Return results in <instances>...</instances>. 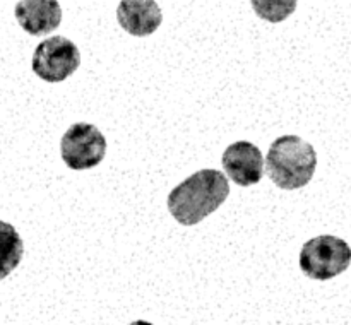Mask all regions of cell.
Returning a JSON list of instances; mask_svg holds the SVG:
<instances>
[{
    "label": "cell",
    "mask_w": 351,
    "mask_h": 325,
    "mask_svg": "<svg viewBox=\"0 0 351 325\" xmlns=\"http://www.w3.org/2000/svg\"><path fill=\"white\" fill-rule=\"evenodd\" d=\"M228 178L218 170H201L168 195V211L184 226H194L219 209L228 198Z\"/></svg>",
    "instance_id": "cell-1"
},
{
    "label": "cell",
    "mask_w": 351,
    "mask_h": 325,
    "mask_svg": "<svg viewBox=\"0 0 351 325\" xmlns=\"http://www.w3.org/2000/svg\"><path fill=\"white\" fill-rule=\"evenodd\" d=\"M317 168L314 146L298 135H281L271 144L266 171L274 185L283 190H297L312 180Z\"/></svg>",
    "instance_id": "cell-2"
},
{
    "label": "cell",
    "mask_w": 351,
    "mask_h": 325,
    "mask_svg": "<svg viewBox=\"0 0 351 325\" xmlns=\"http://www.w3.org/2000/svg\"><path fill=\"white\" fill-rule=\"evenodd\" d=\"M351 248L345 239L321 235L304 243L300 250V269L307 277L328 281L350 267Z\"/></svg>",
    "instance_id": "cell-3"
},
{
    "label": "cell",
    "mask_w": 351,
    "mask_h": 325,
    "mask_svg": "<svg viewBox=\"0 0 351 325\" xmlns=\"http://www.w3.org/2000/svg\"><path fill=\"white\" fill-rule=\"evenodd\" d=\"M60 154L71 170H89L98 166L105 157L106 139L91 123H74L62 137Z\"/></svg>",
    "instance_id": "cell-4"
},
{
    "label": "cell",
    "mask_w": 351,
    "mask_h": 325,
    "mask_svg": "<svg viewBox=\"0 0 351 325\" xmlns=\"http://www.w3.org/2000/svg\"><path fill=\"white\" fill-rule=\"evenodd\" d=\"M81 65V53L74 41L51 36L41 41L33 53V72L47 82H62Z\"/></svg>",
    "instance_id": "cell-5"
},
{
    "label": "cell",
    "mask_w": 351,
    "mask_h": 325,
    "mask_svg": "<svg viewBox=\"0 0 351 325\" xmlns=\"http://www.w3.org/2000/svg\"><path fill=\"white\" fill-rule=\"evenodd\" d=\"M225 173L240 187H250L263 180L264 157L257 146L249 140L230 144L221 157Z\"/></svg>",
    "instance_id": "cell-6"
},
{
    "label": "cell",
    "mask_w": 351,
    "mask_h": 325,
    "mask_svg": "<svg viewBox=\"0 0 351 325\" xmlns=\"http://www.w3.org/2000/svg\"><path fill=\"white\" fill-rule=\"evenodd\" d=\"M16 19L33 36L50 34L60 26V3L55 0H23L16 3Z\"/></svg>",
    "instance_id": "cell-7"
},
{
    "label": "cell",
    "mask_w": 351,
    "mask_h": 325,
    "mask_svg": "<svg viewBox=\"0 0 351 325\" xmlns=\"http://www.w3.org/2000/svg\"><path fill=\"white\" fill-rule=\"evenodd\" d=\"M117 19L132 36H149L160 27L163 14L153 0H123L117 9Z\"/></svg>",
    "instance_id": "cell-8"
},
{
    "label": "cell",
    "mask_w": 351,
    "mask_h": 325,
    "mask_svg": "<svg viewBox=\"0 0 351 325\" xmlns=\"http://www.w3.org/2000/svg\"><path fill=\"white\" fill-rule=\"evenodd\" d=\"M23 253L24 243L17 229L0 219V281L19 265Z\"/></svg>",
    "instance_id": "cell-9"
},
{
    "label": "cell",
    "mask_w": 351,
    "mask_h": 325,
    "mask_svg": "<svg viewBox=\"0 0 351 325\" xmlns=\"http://www.w3.org/2000/svg\"><path fill=\"white\" fill-rule=\"evenodd\" d=\"M129 325H153V324L147 320H134V322H130Z\"/></svg>",
    "instance_id": "cell-10"
}]
</instances>
